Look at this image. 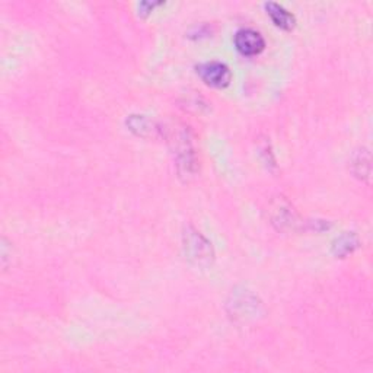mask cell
I'll return each instance as SVG.
<instances>
[{
	"mask_svg": "<svg viewBox=\"0 0 373 373\" xmlns=\"http://www.w3.org/2000/svg\"><path fill=\"white\" fill-rule=\"evenodd\" d=\"M130 127L132 130L137 132L139 136H143V137L154 134V132L156 130L154 124H152L149 120L143 119V117H133V119L130 120Z\"/></svg>",
	"mask_w": 373,
	"mask_h": 373,
	"instance_id": "cell-6",
	"label": "cell"
},
{
	"mask_svg": "<svg viewBox=\"0 0 373 373\" xmlns=\"http://www.w3.org/2000/svg\"><path fill=\"white\" fill-rule=\"evenodd\" d=\"M197 72L206 85L213 88H226L232 80L229 67L221 62L204 63L198 67Z\"/></svg>",
	"mask_w": 373,
	"mask_h": 373,
	"instance_id": "cell-2",
	"label": "cell"
},
{
	"mask_svg": "<svg viewBox=\"0 0 373 373\" xmlns=\"http://www.w3.org/2000/svg\"><path fill=\"white\" fill-rule=\"evenodd\" d=\"M265 9H267L268 16L273 19V22L278 28L290 31L291 28L295 27V23H296L295 16L291 15L289 10H286L283 6H280L274 2H270V3L265 5Z\"/></svg>",
	"mask_w": 373,
	"mask_h": 373,
	"instance_id": "cell-4",
	"label": "cell"
},
{
	"mask_svg": "<svg viewBox=\"0 0 373 373\" xmlns=\"http://www.w3.org/2000/svg\"><path fill=\"white\" fill-rule=\"evenodd\" d=\"M235 45L238 51L243 56H256L264 50L265 43L263 35L258 31L245 28L237 32Z\"/></svg>",
	"mask_w": 373,
	"mask_h": 373,
	"instance_id": "cell-3",
	"label": "cell"
},
{
	"mask_svg": "<svg viewBox=\"0 0 373 373\" xmlns=\"http://www.w3.org/2000/svg\"><path fill=\"white\" fill-rule=\"evenodd\" d=\"M357 238L353 235V233H346L341 238H338L334 243V252L335 255L344 256L350 252H353V250L357 247Z\"/></svg>",
	"mask_w": 373,
	"mask_h": 373,
	"instance_id": "cell-5",
	"label": "cell"
},
{
	"mask_svg": "<svg viewBox=\"0 0 373 373\" xmlns=\"http://www.w3.org/2000/svg\"><path fill=\"white\" fill-rule=\"evenodd\" d=\"M184 248L189 260L198 265H208L213 260V248L200 232L190 229L184 235Z\"/></svg>",
	"mask_w": 373,
	"mask_h": 373,
	"instance_id": "cell-1",
	"label": "cell"
}]
</instances>
